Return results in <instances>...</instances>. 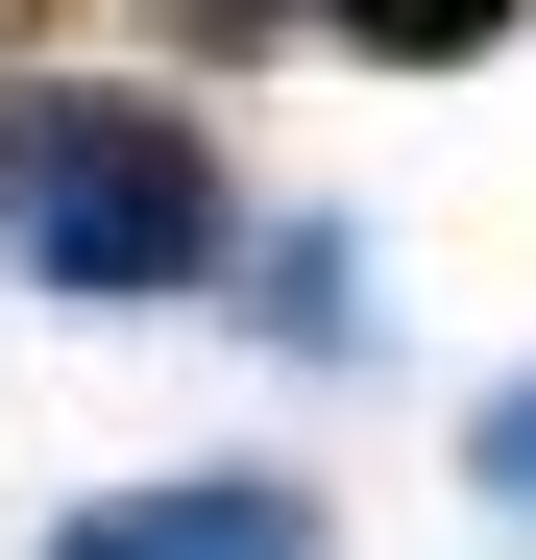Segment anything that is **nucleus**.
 I'll return each mask as SVG.
<instances>
[{"label":"nucleus","instance_id":"f257e3e1","mask_svg":"<svg viewBox=\"0 0 536 560\" xmlns=\"http://www.w3.org/2000/svg\"><path fill=\"white\" fill-rule=\"evenodd\" d=\"M25 293H73V317H147V293H220L244 268V196H220V147H196V98H49V147H25Z\"/></svg>","mask_w":536,"mask_h":560},{"label":"nucleus","instance_id":"7ed1b4c3","mask_svg":"<svg viewBox=\"0 0 536 560\" xmlns=\"http://www.w3.org/2000/svg\"><path fill=\"white\" fill-rule=\"evenodd\" d=\"M244 293H268V341H293V365H341V341H366V220H268Z\"/></svg>","mask_w":536,"mask_h":560},{"label":"nucleus","instance_id":"39448f33","mask_svg":"<svg viewBox=\"0 0 536 560\" xmlns=\"http://www.w3.org/2000/svg\"><path fill=\"white\" fill-rule=\"evenodd\" d=\"M464 463H488V512H536V390H488V415H464Z\"/></svg>","mask_w":536,"mask_h":560},{"label":"nucleus","instance_id":"f03ea898","mask_svg":"<svg viewBox=\"0 0 536 560\" xmlns=\"http://www.w3.org/2000/svg\"><path fill=\"white\" fill-rule=\"evenodd\" d=\"M49 560H317V488H268V463H196V488H98Z\"/></svg>","mask_w":536,"mask_h":560},{"label":"nucleus","instance_id":"0eeeda50","mask_svg":"<svg viewBox=\"0 0 536 560\" xmlns=\"http://www.w3.org/2000/svg\"><path fill=\"white\" fill-rule=\"evenodd\" d=\"M25 147H49V98H25V73H0V220H25Z\"/></svg>","mask_w":536,"mask_h":560},{"label":"nucleus","instance_id":"20e7f679","mask_svg":"<svg viewBox=\"0 0 536 560\" xmlns=\"http://www.w3.org/2000/svg\"><path fill=\"white\" fill-rule=\"evenodd\" d=\"M317 25H341V49H391V73H464V49L536 25V0H317Z\"/></svg>","mask_w":536,"mask_h":560},{"label":"nucleus","instance_id":"423d86ee","mask_svg":"<svg viewBox=\"0 0 536 560\" xmlns=\"http://www.w3.org/2000/svg\"><path fill=\"white\" fill-rule=\"evenodd\" d=\"M268 25H317V0H171V49H268Z\"/></svg>","mask_w":536,"mask_h":560}]
</instances>
